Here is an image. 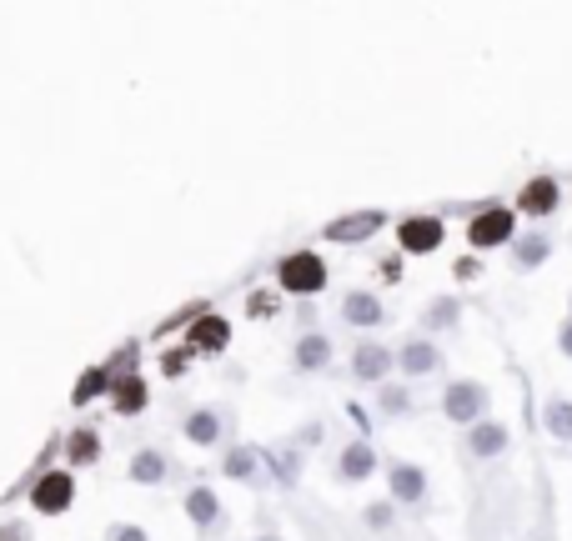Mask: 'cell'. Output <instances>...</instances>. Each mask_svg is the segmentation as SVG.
Masks as SVG:
<instances>
[{
	"label": "cell",
	"mask_w": 572,
	"mask_h": 541,
	"mask_svg": "<svg viewBox=\"0 0 572 541\" xmlns=\"http://www.w3.org/2000/svg\"><path fill=\"white\" fill-rule=\"evenodd\" d=\"M276 281H281L286 296H317L327 286V261L317 251H292V256H281Z\"/></svg>",
	"instance_id": "1"
},
{
	"label": "cell",
	"mask_w": 572,
	"mask_h": 541,
	"mask_svg": "<svg viewBox=\"0 0 572 541\" xmlns=\"http://www.w3.org/2000/svg\"><path fill=\"white\" fill-rule=\"evenodd\" d=\"M487 411H492V391L482 381H447V391H442V416L447 421L477 426V421H487Z\"/></svg>",
	"instance_id": "2"
},
{
	"label": "cell",
	"mask_w": 572,
	"mask_h": 541,
	"mask_svg": "<svg viewBox=\"0 0 572 541\" xmlns=\"http://www.w3.org/2000/svg\"><path fill=\"white\" fill-rule=\"evenodd\" d=\"M71 501H76V476L71 471H41L31 481V506L41 516H66Z\"/></svg>",
	"instance_id": "3"
},
{
	"label": "cell",
	"mask_w": 572,
	"mask_h": 541,
	"mask_svg": "<svg viewBox=\"0 0 572 541\" xmlns=\"http://www.w3.org/2000/svg\"><path fill=\"white\" fill-rule=\"evenodd\" d=\"M397 241H402L407 256H432L447 241V226H442V216H407L397 226Z\"/></svg>",
	"instance_id": "4"
},
{
	"label": "cell",
	"mask_w": 572,
	"mask_h": 541,
	"mask_svg": "<svg viewBox=\"0 0 572 541\" xmlns=\"http://www.w3.org/2000/svg\"><path fill=\"white\" fill-rule=\"evenodd\" d=\"M186 346H191V356H221V351L231 346V321L201 311V316L191 321V331H186Z\"/></svg>",
	"instance_id": "5"
},
{
	"label": "cell",
	"mask_w": 572,
	"mask_h": 541,
	"mask_svg": "<svg viewBox=\"0 0 572 541\" xmlns=\"http://www.w3.org/2000/svg\"><path fill=\"white\" fill-rule=\"evenodd\" d=\"M467 241H472L477 251L512 241V211H507V206H487L482 216H472V226H467Z\"/></svg>",
	"instance_id": "6"
},
{
	"label": "cell",
	"mask_w": 572,
	"mask_h": 541,
	"mask_svg": "<svg viewBox=\"0 0 572 541\" xmlns=\"http://www.w3.org/2000/svg\"><path fill=\"white\" fill-rule=\"evenodd\" d=\"M387 226V216L382 211H352V216H342V221H332L322 236L327 241H337V246H357V241H367V236H377Z\"/></svg>",
	"instance_id": "7"
},
{
	"label": "cell",
	"mask_w": 572,
	"mask_h": 541,
	"mask_svg": "<svg viewBox=\"0 0 572 541\" xmlns=\"http://www.w3.org/2000/svg\"><path fill=\"white\" fill-rule=\"evenodd\" d=\"M392 351L387 346H377V341H362L357 351H352V376L357 381H367V386H382L387 376H392Z\"/></svg>",
	"instance_id": "8"
},
{
	"label": "cell",
	"mask_w": 572,
	"mask_h": 541,
	"mask_svg": "<svg viewBox=\"0 0 572 541\" xmlns=\"http://www.w3.org/2000/svg\"><path fill=\"white\" fill-rule=\"evenodd\" d=\"M442 346L432 341V336H412L402 351H397V366L407 371V376H432V371H442Z\"/></svg>",
	"instance_id": "9"
},
{
	"label": "cell",
	"mask_w": 572,
	"mask_h": 541,
	"mask_svg": "<svg viewBox=\"0 0 572 541\" xmlns=\"http://www.w3.org/2000/svg\"><path fill=\"white\" fill-rule=\"evenodd\" d=\"M111 406H116V416H141V411L151 406V386H146V376H136V371L116 376V381H111Z\"/></svg>",
	"instance_id": "10"
},
{
	"label": "cell",
	"mask_w": 572,
	"mask_h": 541,
	"mask_svg": "<svg viewBox=\"0 0 572 541\" xmlns=\"http://www.w3.org/2000/svg\"><path fill=\"white\" fill-rule=\"evenodd\" d=\"M387 486H392V501H402V506H417V501L427 496V471H422V466H412V461H392V471H387Z\"/></svg>",
	"instance_id": "11"
},
{
	"label": "cell",
	"mask_w": 572,
	"mask_h": 541,
	"mask_svg": "<svg viewBox=\"0 0 572 541\" xmlns=\"http://www.w3.org/2000/svg\"><path fill=\"white\" fill-rule=\"evenodd\" d=\"M292 366H297L302 376L327 371V366H332V341H327L322 331H307V336L297 341V351H292Z\"/></svg>",
	"instance_id": "12"
},
{
	"label": "cell",
	"mask_w": 572,
	"mask_h": 541,
	"mask_svg": "<svg viewBox=\"0 0 572 541\" xmlns=\"http://www.w3.org/2000/svg\"><path fill=\"white\" fill-rule=\"evenodd\" d=\"M517 211H527V216H552V211H557V181H552V176H532V181L522 186V196H517Z\"/></svg>",
	"instance_id": "13"
},
{
	"label": "cell",
	"mask_w": 572,
	"mask_h": 541,
	"mask_svg": "<svg viewBox=\"0 0 572 541\" xmlns=\"http://www.w3.org/2000/svg\"><path fill=\"white\" fill-rule=\"evenodd\" d=\"M467 451L482 456V461H487V456H502V451H507V426H502V421H477V426L467 431Z\"/></svg>",
	"instance_id": "14"
},
{
	"label": "cell",
	"mask_w": 572,
	"mask_h": 541,
	"mask_svg": "<svg viewBox=\"0 0 572 541\" xmlns=\"http://www.w3.org/2000/svg\"><path fill=\"white\" fill-rule=\"evenodd\" d=\"M377 471V451H372V441H352L347 451H342V461H337V476L342 481H367Z\"/></svg>",
	"instance_id": "15"
},
{
	"label": "cell",
	"mask_w": 572,
	"mask_h": 541,
	"mask_svg": "<svg viewBox=\"0 0 572 541\" xmlns=\"http://www.w3.org/2000/svg\"><path fill=\"white\" fill-rule=\"evenodd\" d=\"M126 476H131L136 486H161V481L171 476V461H166L161 451H151V446H146V451H136V456H131Z\"/></svg>",
	"instance_id": "16"
},
{
	"label": "cell",
	"mask_w": 572,
	"mask_h": 541,
	"mask_svg": "<svg viewBox=\"0 0 572 541\" xmlns=\"http://www.w3.org/2000/svg\"><path fill=\"white\" fill-rule=\"evenodd\" d=\"M382 316H387V311H382V301H377L372 291H352V296L342 301V321H347V326H382Z\"/></svg>",
	"instance_id": "17"
},
{
	"label": "cell",
	"mask_w": 572,
	"mask_h": 541,
	"mask_svg": "<svg viewBox=\"0 0 572 541\" xmlns=\"http://www.w3.org/2000/svg\"><path fill=\"white\" fill-rule=\"evenodd\" d=\"M66 461L71 466H96L101 461V436L91 431V426H76V431H66Z\"/></svg>",
	"instance_id": "18"
},
{
	"label": "cell",
	"mask_w": 572,
	"mask_h": 541,
	"mask_svg": "<svg viewBox=\"0 0 572 541\" xmlns=\"http://www.w3.org/2000/svg\"><path fill=\"white\" fill-rule=\"evenodd\" d=\"M111 381H116V376H111V366H86V371H81V381L71 386V406H91L96 396H106V391H111Z\"/></svg>",
	"instance_id": "19"
},
{
	"label": "cell",
	"mask_w": 572,
	"mask_h": 541,
	"mask_svg": "<svg viewBox=\"0 0 572 541\" xmlns=\"http://www.w3.org/2000/svg\"><path fill=\"white\" fill-rule=\"evenodd\" d=\"M221 426H226V421H221V411L201 406V411H191V416H186V441H191V446H216V441H221Z\"/></svg>",
	"instance_id": "20"
},
{
	"label": "cell",
	"mask_w": 572,
	"mask_h": 541,
	"mask_svg": "<svg viewBox=\"0 0 572 541\" xmlns=\"http://www.w3.org/2000/svg\"><path fill=\"white\" fill-rule=\"evenodd\" d=\"M186 516H191L201 531L216 526V521H221V501H216V491H211V486H191V491H186Z\"/></svg>",
	"instance_id": "21"
},
{
	"label": "cell",
	"mask_w": 572,
	"mask_h": 541,
	"mask_svg": "<svg viewBox=\"0 0 572 541\" xmlns=\"http://www.w3.org/2000/svg\"><path fill=\"white\" fill-rule=\"evenodd\" d=\"M457 321H462V301H457V296H437V301L427 306V316H422L427 331H452Z\"/></svg>",
	"instance_id": "22"
},
{
	"label": "cell",
	"mask_w": 572,
	"mask_h": 541,
	"mask_svg": "<svg viewBox=\"0 0 572 541\" xmlns=\"http://www.w3.org/2000/svg\"><path fill=\"white\" fill-rule=\"evenodd\" d=\"M542 426H547L557 441H572V401H567V396H552V401L542 406Z\"/></svg>",
	"instance_id": "23"
},
{
	"label": "cell",
	"mask_w": 572,
	"mask_h": 541,
	"mask_svg": "<svg viewBox=\"0 0 572 541\" xmlns=\"http://www.w3.org/2000/svg\"><path fill=\"white\" fill-rule=\"evenodd\" d=\"M256 466H261V461H256V451H246V446H231V451H226V461H221V471H226L231 481H251V476H256Z\"/></svg>",
	"instance_id": "24"
},
{
	"label": "cell",
	"mask_w": 572,
	"mask_h": 541,
	"mask_svg": "<svg viewBox=\"0 0 572 541\" xmlns=\"http://www.w3.org/2000/svg\"><path fill=\"white\" fill-rule=\"evenodd\" d=\"M522 271H532V266H542L547 261V236H527V241H517V256H512Z\"/></svg>",
	"instance_id": "25"
},
{
	"label": "cell",
	"mask_w": 572,
	"mask_h": 541,
	"mask_svg": "<svg viewBox=\"0 0 572 541\" xmlns=\"http://www.w3.org/2000/svg\"><path fill=\"white\" fill-rule=\"evenodd\" d=\"M191 361H196V356H191V346H176V351H161V376H171V381H181Z\"/></svg>",
	"instance_id": "26"
},
{
	"label": "cell",
	"mask_w": 572,
	"mask_h": 541,
	"mask_svg": "<svg viewBox=\"0 0 572 541\" xmlns=\"http://www.w3.org/2000/svg\"><path fill=\"white\" fill-rule=\"evenodd\" d=\"M271 466H276V476H281L286 486H297V476H302V451H292V446H286L281 456H271Z\"/></svg>",
	"instance_id": "27"
},
{
	"label": "cell",
	"mask_w": 572,
	"mask_h": 541,
	"mask_svg": "<svg viewBox=\"0 0 572 541\" xmlns=\"http://www.w3.org/2000/svg\"><path fill=\"white\" fill-rule=\"evenodd\" d=\"M382 411L387 416H407L412 411V391L407 386H382Z\"/></svg>",
	"instance_id": "28"
},
{
	"label": "cell",
	"mask_w": 572,
	"mask_h": 541,
	"mask_svg": "<svg viewBox=\"0 0 572 541\" xmlns=\"http://www.w3.org/2000/svg\"><path fill=\"white\" fill-rule=\"evenodd\" d=\"M106 541H151L141 526H131V521H116L111 531H106Z\"/></svg>",
	"instance_id": "29"
},
{
	"label": "cell",
	"mask_w": 572,
	"mask_h": 541,
	"mask_svg": "<svg viewBox=\"0 0 572 541\" xmlns=\"http://www.w3.org/2000/svg\"><path fill=\"white\" fill-rule=\"evenodd\" d=\"M271 311H276L271 291H256V301H251V316H271Z\"/></svg>",
	"instance_id": "30"
},
{
	"label": "cell",
	"mask_w": 572,
	"mask_h": 541,
	"mask_svg": "<svg viewBox=\"0 0 572 541\" xmlns=\"http://www.w3.org/2000/svg\"><path fill=\"white\" fill-rule=\"evenodd\" d=\"M367 521H372L377 531H387V526H392V506H372V511H367Z\"/></svg>",
	"instance_id": "31"
},
{
	"label": "cell",
	"mask_w": 572,
	"mask_h": 541,
	"mask_svg": "<svg viewBox=\"0 0 572 541\" xmlns=\"http://www.w3.org/2000/svg\"><path fill=\"white\" fill-rule=\"evenodd\" d=\"M0 541H31V536H26L21 521H11V526H0Z\"/></svg>",
	"instance_id": "32"
},
{
	"label": "cell",
	"mask_w": 572,
	"mask_h": 541,
	"mask_svg": "<svg viewBox=\"0 0 572 541\" xmlns=\"http://www.w3.org/2000/svg\"><path fill=\"white\" fill-rule=\"evenodd\" d=\"M557 346H562V356H572V321L562 326V336H557Z\"/></svg>",
	"instance_id": "33"
}]
</instances>
